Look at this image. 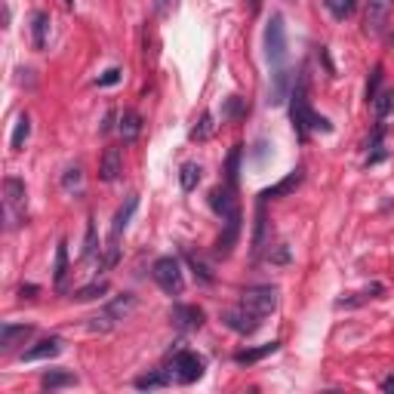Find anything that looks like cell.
I'll return each instance as SVG.
<instances>
[{
	"label": "cell",
	"instance_id": "obj_1",
	"mask_svg": "<svg viewBox=\"0 0 394 394\" xmlns=\"http://www.w3.org/2000/svg\"><path fill=\"white\" fill-rule=\"evenodd\" d=\"M28 191L25 182L18 176H6L3 179V215H6V228H18L28 219Z\"/></svg>",
	"mask_w": 394,
	"mask_h": 394
},
{
	"label": "cell",
	"instance_id": "obj_2",
	"mask_svg": "<svg viewBox=\"0 0 394 394\" xmlns=\"http://www.w3.org/2000/svg\"><path fill=\"white\" fill-rule=\"evenodd\" d=\"M151 277L166 296H179L185 289V277H182V265L176 256H160L151 265Z\"/></svg>",
	"mask_w": 394,
	"mask_h": 394
},
{
	"label": "cell",
	"instance_id": "obj_3",
	"mask_svg": "<svg viewBox=\"0 0 394 394\" xmlns=\"http://www.w3.org/2000/svg\"><path fill=\"white\" fill-rule=\"evenodd\" d=\"M133 308H135V299L129 293H123V296H117L114 302H108L96 317H90V324H86V326H90L92 332H108V330H114L117 320H123Z\"/></svg>",
	"mask_w": 394,
	"mask_h": 394
},
{
	"label": "cell",
	"instance_id": "obj_4",
	"mask_svg": "<svg viewBox=\"0 0 394 394\" xmlns=\"http://www.w3.org/2000/svg\"><path fill=\"white\" fill-rule=\"evenodd\" d=\"M293 105H289V117H293V129L302 142L308 139V129H311V105H308V80L299 77V83L293 86Z\"/></svg>",
	"mask_w": 394,
	"mask_h": 394
},
{
	"label": "cell",
	"instance_id": "obj_5",
	"mask_svg": "<svg viewBox=\"0 0 394 394\" xmlns=\"http://www.w3.org/2000/svg\"><path fill=\"white\" fill-rule=\"evenodd\" d=\"M265 55L274 68H280L283 59H287V25H283L280 12H274L265 25Z\"/></svg>",
	"mask_w": 394,
	"mask_h": 394
},
{
	"label": "cell",
	"instance_id": "obj_6",
	"mask_svg": "<svg viewBox=\"0 0 394 394\" xmlns=\"http://www.w3.org/2000/svg\"><path fill=\"white\" fill-rule=\"evenodd\" d=\"M203 369H207V360H203L197 351H176L170 360V373L176 382H182V385H191V382H197L203 376Z\"/></svg>",
	"mask_w": 394,
	"mask_h": 394
},
{
	"label": "cell",
	"instance_id": "obj_7",
	"mask_svg": "<svg viewBox=\"0 0 394 394\" xmlns=\"http://www.w3.org/2000/svg\"><path fill=\"white\" fill-rule=\"evenodd\" d=\"M277 302H280V293H277V287H268V283H265V287H246L244 293H240V305L250 308L259 317H268L277 308Z\"/></svg>",
	"mask_w": 394,
	"mask_h": 394
},
{
	"label": "cell",
	"instance_id": "obj_8",
	"mask_svg": "<svg viewBox=\"0 0 394 394\" xmlns=\"http://www.w3.org/2000/svg\"><path fill=\"white\" fill-rule=\"evenodd\" d=\"M222 324H225L231 332H237V336H252V332L262 326V317L252 314L250 308L237 305V308H228V311L222 314Z\"/></svg>",
	"mask_w": 394,
	"mask_h": 394
},
{
	"label": "cell",
	"instance_id": "obj_9",
	"mask_svg": "<svg viewBox=\"0 0 394 394\" xmlns=\"http://www.w3.org/2000/svg\"><path fill=\"white\" fill-rule=\"evenodd\" d=\"M394 10V0H367V10H363V31L367 34H379L388 25V16Z\"/></svg>",
	"mask_w": 394,
	"mask_h": 394
},
{
	"label": "cell",
	"instance_id": "obj_10",
	"mask_svg": "<svg viewBox=\"0 0 394 394\" xmlns=\"http://www.w3.org/2000/svg\"><path fill=\"white\" fill-rule=\"evenodd\" d=\"M222 222H225V228H222L219 240H215V256L225 259V256H231V250L237 246V237H240V209Z\"/></svg>",
	"mask_w": 394,
	"mask_h": 394
},
{
	"label": "cell",
	"instance_id": "obj_11",
	"mask_svg": "<svg viewBox=\"0 0 394 394\" xmlns=\"http://www.w3.org/2000/svg\"><path fill=\"white\" fill-rule=\"evenodd\" d=\"M209 207L215 209V213L222 215V219H228V215L237 213V197H234V188L231 185H219V188L209 191Z\"/></svg>",
	"mask_w": 394,
	"mask_h": 394
},
{
	"label": "cell",
	"instance_id": "obj_12",
	"mask_svg": "<svg viewBox=\"0 0 394 394\" xmlns=\"http://www.w3.org/2000/svg\"><path fill=\"white\" fill-rule=\"evenodd\" d=\"M123 172V154L120 148H105L102 160H98V179L102 182H117Z\"/></svg>",
	"mask_w": 394,
	"mask_h": 394
},
{
	"label": "cell",
	"instance_id": "obj_13",
	"mask_svg": "<svg viewBox=\"0 0 394 394\" xmlns=\"http://www.w3.org/2000/svg\"><path fill=\"white\" fill-rule=\"evenodd\" d=\"M135 209H139V194H129L127 200H123V207L114 213V222H111V244H117V240H120V234L127 231L129 219L135 215Z\"/></svg>",
	"mask_w": 394,
	"mask_h": 394
},
{
	"label": "cell",
	"instance_id": "obj_14",
	"mask_svg": "<svg viewBox=\"0 0 394 394\" xmlns=\"http://www.w3.org/2000/svg\"><path fill=\"white\" fill-rule=\"evenodd\" d=\"M170 317L179 330H197V326H203V311L197 305H172Z\"/></svg>",
	"mask_w": 394,
	"mask_h": 394
},
{
	"label": "cell",
	"instance_id": "obj_15",
	"mask_svg": "<svg viewBox=\"0 0 394 394\" xmlns=\"http://www.w3.org/2000/svg\"><path fill=\"white\" fill-rule=\"evenodd\" d=\"M49 25H53V18H49V12L43 10H34L31 12V43H34V49H43L49 40Z\"/></svg>",
	"mask_w": 394,
	"mask_h": 394
},
{
	"label": "cell",
	"instance_id": "obj_16",
	"mask_svg": "<svg viewBox=\"0 0 394 394\" xmlns=\"http://www.w3.org/2000/svg\"><path fill=\"white\" fill-rule=\"evenodd\" d=\"M31 332H34V326H28V324H3V330H0V348L12 351L16 345H22Z\"/></svg>",
	"mask_w": 394,
	"mask_h": 394
},
{
	"label": "cell",
	"instance_id": "obj_17",
	"mask_svg": "<svg viewBox=\"0 0 394 394\" xmlns=\"http://www.w3.org/2000/svg\"><path fill=\"white\" fill-rule=\"evenodd\" d=\"M299 185H302V170H293V172H287L277 185L265 188L262 194H259V200H274V197H283V194H289V191H296Z\"/></svg>",
	"mask_w": 394,
	"mask_h": 394
},
{
	"label": "cell",
	"instance_id": "obj_18",
	"mask_svg": "<svg viewBox=\"0 0 394 394\" xmlns=\"http://www.w3.org/2000/svg\"><path fill=\"white\" fill-rule=\"evenodd\" d=\"M289 96V71L287 68H274V74H271V90H268V102L271 105H283Z\"/></svg>",
	"mask_w": 394,
	"mask_h": 394
},
{
	"label": "cell",
	"instance_id": "obj_19",
	"mask_svg": "<svg viewBox=\"0 0 394 394\" xmlns=\"http://www.w3.org/2000/svg\"><path fill=\"white\" fill-rule=\"evenodd\" d=\"M62 354V339L59 336H49L43 339V342H37L34 348H28L22 354V360H49V357Z\"/></svg>",
	"mask_w": 394,
	"mask_h": 394
},
{
	"label": "cell",
	"instance_id": "obj_20",
	"mask_svg": "<svg viewBox=\"0 0 394 394\" xmlns=\"http://www.w3.org/2000/svg\"><path fill=\"white\" fill-rule=\"evenodd\" d=\"M277 348H280V342H265V345H259V348H246V351H237V354H234V360H237L240 367H250V363H259V360H262V357L274 354Z\"/></svg>",
	"mask_w": 394,
	"mask_h": 394
},
{
	"label": "cell",
	"instance_id": "obj_21",
	"mask_svg": "<svg viewBox=\"0 0 394 394\" xmlns=\"http://www.w3.org/2000/svg\"><path fill=\"white\" fill-rule=\"evenodd\" d=\"M120 139L123 142H135L139 139V133H142V114L139 111H123L120 114Z\"/></svg>",
	"mask_w": 394,
	"mask_h": 394
},
{
	"label": "cell",
	"instance_id": "obj_22",
	"mask_svg": "<svg viewBox=\"0 0 394 394\" xmlns=\"http://www.w3.org/2000/svg\"><path fill=\"white\" fill-rule=\"evenodd\" d=\"M200 163H194V160H188V163H182V170H179V185H182L185 194H191V191L200 185Z\"/></svg>",
	"mask_w": 394,
	"mask_h": 394
},
{
	"label": "cell",
	"instance_id": "obj_23",
	"mask_svg": "<svg viewBox=\"0 0 394 394\" xmlns=\"http://www.w3.org/2000/svg\"><path fill=\"white\" fill-rule=\"evenodd\" d=\"M324 6H326V12H330L336 22H345L348 16H354L357 0H324Z\"/></svg>",
	"mask_w": 394,
	"mask_h": 394
},
{
	"label": "cell",
	"instance_id": "obj_24",
	"mask_svg": "<svg viewBox=\"0 0 394 394\" xmlns=\"http://www.w3.org/2000/svg\"><path fill=\"white\" fill-rule=\"evenodd\" d=\"M28 135H31V117L22 114V117L16 120V129H12V139H10L12 151H22L25 142H28Z\"/></svg>",
	"mask_w": 394,
	"mask_h": 394
},
{
	"label": "cell",
	"instance_id": "obj_25",
	"mask_svg": "<svg viewBox=\"0 0 394 394\" xmlns=\"http://www.w3.org/2000/svg\"><path fill=\"white\" fill-rule=\"evenodd\" d=\"M77 382V376L74 373H62V369H53V373H47L40 379V385L47 388V391H53V388H65V385H74Z\"/></svg>",
	"mask_w": 394,
	"mask_h": 394
},
{
	"label": "cell",
	"instance_id": "obj_26",
	"mask_svg": "<svg viewBox=\"0 0 394 394\" xmlns=\"http://www.w3.org/2000/svg\"><path fill=\"white\" fill-rule=\"evenodd\" d=\"M62 188L68 194H80L83 191V172H80V166H68L65 176H62Z\"/></svg>",
	"mask_w": 394,
	"mask_h": 394
},
{
	"label": "cell",
	"instance_id": "obj_27",
	"mask_svg": "<svg viewBox=\"0 0 394 394\" xmlns=\"http://www.w3.org/2000/svg\"><path fill=\"white\" fill-rule=\"evenodd\" d=\"M65 274H68V244H65V240H59V246H55V271H53L55 287H62Z\"/></svg>",
	"mask_w": 394,
	"mask_h": 394
},
{
	"label": "cell",
	"instance_id": "obj_28",
	"mask_svg": "<svg viewBox=\"0 0 394 394\" xmlns=\"http://www.w3.org/2000/svg\"><path fill=\"white\" fill-rule=\"evenodd\" d=\"M166 382H170V376L148 373V376H139V379H135V388H139V391H157V388H166Z\"/></svg>",
	"mask_w": 394,
	"mask_h": 394
},
{
	"label": "cell",
	"instance_id": "obj_29",
	"mask_svg": "<svg viewBox=\"0 0 394 394\" xmlns=\"http://www.w3.org/2000/svg\"><path fill=\"white\" fill-rule=\"evenodd\" d=\"M108 293V283H90V287H83V289H77V293H74V299L77 302H90V299H98V296H105Z\"/></svg>",
	"mask_w": 394,
	"mask_h": 394
},
{
	"label": "cell",
	"instance_id": "obj_30",
	"mask_svg": "<svg viewBox=\"0 0 394 394\" xmlns=\"http://www.w3.org/2000/svg\"><path fill=\"white\" fill-rule=\"evenodd\" d=\"M244 111H246L244 102H240L237 96H231V98H225V105H222V120H237Z\"/></svg>",
	"mask_w": 394,
	"mask_h": 394
},
{
	"label": "cell",
	"instance_id": "obj_31",
	"mask_svg": "<svg viewBox=\"0 0 394 394\" xmlns=\"http://www.w3.org/2000/svg\"><path fill=\"white\" fill-rule=\"evenodd\" d=\"M376 114L379 117H388L394 111V90H385V92H379V96H376Z\"/></svg>",
	"mask_w": 394,
	"mask_h": 394
},
{
	"label": "cell",
	"instance_id": "obj_32",
	"mask_svg": "<svg viewBox=\"0 0 394 394\" xmlns=\"http://www.w3.org/2000/svg\"><path fill=\"white\" fill-rule=\"evenodd\" d=\"M240 154H244V151H240V145H234V148H231V154H228V166H225V170H228V185H231V188H234V185H237Z\"/></svg>",
	"mask_w": 394,
	"mask_h": 394
},
{
	"label": "cell",
	"instance_id": "obj_33",
	"mask_svg": "<svg viewBox=\"0 0 394 394\" xmlns=\"http://www.w3.org/2000/svg\"><path fill=\"white\" fill-rule=\"evenodd\" d=\"M213 127H215V123H213V114H209V111H207V114L200 117V123H197V127L191 129V139H209V133H213Z\"/></svg>",
	"mask_w": 394,
	"mask_h": 394
},
{
	"label": "cell",
	"instance_id": "obj_34",
	"mask_svg": "<svg viewBox=\"0 0 394 394\" xmlns=\"http://www.w3.org/2000/svg\"><path fill=\"white\" fill-rule=\"evenodd\" d=\"M379 86H382V65H376L373 74H369V80H367V102H376V96H379Z\"/></svg>",
	"mask_w": 394,
	"mask_h": 394
},
{
	"label": "cell",
	"instance_id": "obj_35",
	"mask_svg": "<svg viewBox=\"0 0 394 394\" xmlns=\"http://www.w3.org/2000/svg\"><path fill=\"white\" fill-rule=\"evenodd\" d=\"M188 265H191V268H194V274L200 277L203 283H213V271L207 268V262H203V259H197V256H188Z\"/></svg>",
	"mask_w": 394,
	"mask_h": 394
},
{
	"label": "cell",
	"instance_id": "obj_36",
	"mask_svg": "<svg viewBox=\"0 0 394 394\" xmlns=\"http://www.w3.org/2000/svg\"><path fill=\"white\" fill-rule=\"evenodd\" d=\"M120 74H123L120 68H108V71L96 80V86H114V83H120Z\"/></svg>",
	"mask_w": 394,
	"mask_h": 394
},
{
	"label": "cell",
	"instance_id": "obj_37",
	"mask_svg": "<svg viewBox=\"0 0 394 394\" xmlns=\"http://www.w3.org/2000/svg\"><path fill=\"white\" fill-rule=\"evenodd\" d=\"M92 252H96V225L90 222V225H86V246H83V256L90 259Z\"/></svg>",
	"mask_w": 394,
	"mask_h": 394
},
{
	"label": "cell",
	"instance_id": "obj_38",
	"mask_svg": "<svg viewBox=\"0 0 394 394\" xmlns=\"http://www.w3.org/2000/svg\"><path fill=\"white\" fill-rule=\"evenodd\" d=\"M311 129H324V133H330V120H326V117H320L317 114V111H314V114H311Z\"/></svg>",
	"mask_w": 394,
	"mask_h": 394
},
{
	"label": "cell",
	"instance_id": "obj_39",
	"mask_svg": "<svg viewBox=\"0 0 394 394\" xmlns=\"http://www.w3.org/2000/svg\"><path fill=\"white\" fill-rule=\"evenodd\" d=\"M172 3H176V0H157V12H160V16H166V12L172 10Z\"/></svg>",
	"mask_w": 394,
	"mask_h": 394
},
{
	"label": "cell",
	"instance_id": "obj_40",
	"mask_svg": "<svg viewBox=\"0 0 394 394\" xmlns=\"http://www.w3.org/2000/svg\"><path fill=\"white\" fill-rule=\"evenodd\" d=\"M379 388H382V391H394V376H385Z\"/></svg>",
	"mask_w": 394,
	"mask_h": 394
},
{
	"label": "cell",
	"instance_id": "obj_41",
	"mask_svg": "<svg viewBox=\"0 0 394 394\" xmlns=\"http://www.w3.org/2000/svg\"><path fill=\"white\" fill-rule=\"evenodd\" d=\"M65 6H68V10H71V6H74V0H65Z\"/></svg>",
	"mask_w": 394,
	"mask_h": 394
},
{
	"label": "cell",
	"instance_id": "obj_42",
	"mask_svg": "<svg viewBox=\"0 0 394 394\" xmlns=\"http://www.w3.org/2000/svg\"><path fill=\"white\" fill-rule=\"evenodd\" d=\"M252 3H256V0H252Z\"/></svg>",
	"mask_w": 394,
	"mask_h": 394
}]
</instances>
